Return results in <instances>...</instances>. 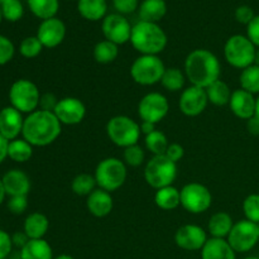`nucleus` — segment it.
<instances>
[{
  "label": "nucleus",
  "mask_w": 259,
  "mask_h": 259,
  "mask_svg": "<svg viewBox=\"0 0 259 259\" xmlns=\"http://www.w3.org/2000/svg\"><path fill=\"white\" fill-rule=\"evenodd\" d=\"M61 132L62 124L55 113L38 109L24 119L22 136L33 147H46L57 141Z\"/></svg>",
  "instance_id": "1"
},
{
  "label": "nucleus",
  "mask_w": 259,
  "mask_h": 259,
  "mask_svg": "<svg viewBox=\"0 0 259 259\" xmlns=\"http://www.w3.org/2000/svg\"><path fill=\"white\" fill-rule=\"evenodd\" d=\"M185 75L191 85L206 89L220 78L222 65L211 51L197 48L185 60Z\"/></svg>",
  "instance_id": "2"
},
{
  "label": "nucleus",
  "mask_w": 259,
  "mask_h": 259,
  "mask_svg": "<svg viewBox=\"0 0 259 259\" xmlns=\"http://www.w3.org/2000/svg\"><path fill=\"white\" fill-rule=\"evenodd\" d=\"M131 43L142 55L158 56L167 46V34L157 23L139 20L132 28Z\"/></svg>",
  "instance_id": "3"
},
{
  "label": "nucleus",
  "mask_w": 259,
  "mask_h": 259,
  "mask_svg": "<svg viewBox=\"0 0 259 259\" xmlns=\"http://www.w3.org/2000/svg\"><path fill=\"white\" fill-rule=\"evenodd\" d=\"M94 176L98 187L111 194L125 184L128 176L126 164L116 157H108L99 162Z\"/></svg>",
  "instance_id": "4"
},
{
  "label": "nucleus",
  "mask_w": 259,
  "mask_h": 259,
  "mask_svg": "<svg viewBox=\"0 0 259 259\" xmlns=\"http://www.w3.org/2000/svg\"><path fill=\"white\" fill-rule=\"evenodd\" d=\"M177 177V163L164 154L153 156L144 167V180L154 190L172 186Z\"/></svg>",
  "instance_id": "5"
},
{
  "label": "nucleus",
  "mask_w": 259,
  "mask_h": 259,
  "mask_svg": "<svg viewBox=\"0 0 259 259\" xmlns=\"http://www.w3.org/2000/svg\"><path fill=\"white\" fill-rule=\"evenodd\" d=\"M141 133V124L126 115L113 116L106 124V134L109 139L121 148L138 144Z\"/></svg>",
  "instance_id": "6"
},
{
  "label": "nucleus",
  "mask_w": 259,
  "mask_h": 259,
  "mask_svg": "<svg viewBox=\"0 0 259 259\" xmlns=\"http://www.w3.org/2000/svg\"><path fill=\"white\" fill-rule=\"evenodd\" d=\"M255 51L257 47L250 42L247 35L234 34L225 42L224 57L230 66L244 70L254 65Z\"/></svg>",
  "instance_id": "7"
},
{
  "label": "nucleus",
  "mask_w": 259,
  "mask_h": 259,
  "mask_svg": "<svg viewBox=\"0 0 259 259\" xmlns=\"http://www.w3.org/2000/svg\"><path fill=\"white\" fill-rule=\"evenodd\" d=\"M9 100L10 106L19 110L22 114H30L39 108V89L28 78H19L10 86Z\"/></svg>",
  "instance_id": "8"
},
{
  "label": "nucleus",
  "mask_w": 259,
  "mask_h": 259,
  "mask_svg": "<svg viewBox=\"0 0 259 259\" xmlns=\"http://www.w3.org/2000/svg\"><path fill=\"white\" fill-rule=\"evenodd\" d=\"M164 63L158 56L142 55L134 60L131 66V76L134 82L142 86H152L161 82L163 76Z\"/></svg>",
  "instance_id": "9"
},
{
  "label": "nucleus",
  "mask_w": 259,
  "mask_h": 259,
  "mask_svg": "<svg viewBox=\"0 0 259 259\" xmlns=\"http://www.w3.org/2000/svg\"><path fill=\"white\" fill-rule=\"evenodd\" d=\"M181 206L191 214H202L212 204V195L205 185L190 182L181 189Z\"/></svg>",
  "instance_id": "10"
},
{
  "label": "nucleus",
  "mask_w": 259,
  "mask_h": 259,
  "mask_svg": "<svg viewBox=\"0 0 259 259\" xmlns=\"http://www.w3.org/2000/svg\"><path fill=\"white\" fill-rule=\"evenodd\" d=\"M227 240L235 253L249 252L257 245L259 240L257 224L247 219L234 223Z\"/></svg>",
  "instance_id": "11"
},
{
  "label": "nucleus",
  "mask_w": 259,
  "mask_h": 259,
  "mask_svg": "<svg viewBox=\"0 0 259 259\" xmlns=\"http://www.w3.org/2000/svg\"><path fill=\"white\" fill-rule=\"evenodd\" d=\"M169 103L161 93H149L141 99L138 105V115L142 121L157 124L167 116Z\"/></svg>",
  "instance_id": "12"
},
{
  "label": "nucleus",
  "mask_w": 259,
  "mask_h": 259,
  "mask_svg": "<svg viewBox=\"0 0 259 259\" xmlns=\"http://www.w3.org/2000/svg\"><path fill=\"white\" fill-rule=\"evenodd\" d=\"M132 25L129 20L124 15L119 14H108L103 19L101 29L105 39L121 46L131 40Z\"/></svg>",
  "instance_id": "13"
},
{
  "label": "nucleus",
  "mask_w": 259,
  "mask_h": 259,
  "mask_svg": "<svg viewBox=\"0 0 259 259\" xmlns=\"http://www.w3.org/2000/svg\"><path fill=\"white\" fill-rule=\"evenodd\" d=\"M209 104L206 90L199 86H189L185 89L180 96L179 106L182 114L186 116H197L202 114Z\"/></svg>",
  "instance_id": "14"
},
{
  "label": "nucleus",
  "mask_w": 259,
  "mask_h": 259,
  "mask_svg": "<svg viewBox=\"0 0 259 259\" xmlns=\"http://www.w3.org/2000/svg\"><path fill=\"white\" fill-rule=\"evenodd\" d=\"M55 115L61 124L65 125H76L83 120L86 115V106L80 99L68 98L60 99L55 108Z\"/></svg>",
  "instance_id": "15"
},
{
  "label": "nucleus",
  "mask_w": 259,
  "mask_h": 259,
  "mask_svg": "<svg viewBox=\"0 0 259 259\" xmlns=\"http://www.w3.org/2000/svg\"><path fill=\"white\" fill-rule=\"evenodd\" d=\"M207 234L201 227L195 224H186L179 228L175 234V242L177 247L187 252L201 250L207 242Z\"/></svg>",
  "instance_id": "16"
},
{
  "label": "nucleus",
  "mask_w": 259,
  "mask_h": 259,
  "mask_svg": "<svg viewBox=\"0 0 259 259\" xmlns=\"http://www.w3.org/2000/svg\"><path fill=\"white\" fill-rule=\"evenodd\" d=\"M37 37L46 48H56L66 37V25L60 18L42 20L37 29Z\"/></svg>",
  "instance_id": "17"
},
{
  "label": "nucleus",
  "mask_w": 259,
  "mask_h": 259,
  "mask_svg": "<svg viewBox=\"0 0 259 259\" xmlns=\"http://www.w3.org/2000/svg\"><path fill=\"white\" fill-rule=\"evenodd\" d=\"M24 119L22 113L13 106H7L0 110V134L8 141H14L22 134Z\"/></svg>",
  "instance_id": "18"
},
{
  "label": "nucleus",
  "mask_w": 259,
  "mask_h": 259,
  "mask_svg": "<svg viewBox=\"0 0 259 259\" xmlns=\"http://www.w3.org/2000/svg\"><path fill=\"white\" fill-rule=\"evenodd\" d=\"M255 105H257V99L254 95L243 89H238L232 93L229 106L237 118L248 120L252 116L255 115Z\"/></svg>",
  "instance_id": "19"
},
{
  "label": "nucleus",
  "mask_w": 259,
  "mask_h": 259,
  "mask_svg": "<svg viewBox=\"0 0 259 259\" xmlns=\"http://www.w3.org/2000/svg\"><path fill=\"white\" fill-rule=\"evenodd\" d=\"M3 186L8 196H28L30 191V180L22 169H10L3 176Z\"/></svg>",
  "instance_id": "20"
},
{
  "label": "nucleus",
  "mask_w": 259,
  "mask_h": 259,
  "mask_svg": "<svg viewBox=\"0 0 259 259\" xmlns=\"http://www.w3.org/2000/svg\"><path fill=\"white\" fill-rule=\"evenodd\" d=\"M114 206L113 196L110 192L105 190L98 189L94 190L88 197H86V207L89 212L95 218H105L111 212Z\"/></svg>",
  "instance_id": "21"
},
{
  "label": "nucleus",
  "mask_w": 259,
  "mask_h": 259,
  "mask_svg": "<svg viewBox=\"0 0 259 259\" xmlns=\"http://www.w3.org/2000/svg\"><path fill=\"white\" fill-rule=\"evenodd\" d=\"M201 259H237L227 239L210 238L201 249Z\"/></svg>",
  "instance_id": "22"
},
{
  "label": "nucleus",
  "mask_w": 259,
  "mask_h": 259,
  "mask_svg": "<svg viewBox=\"0 0 259 259\" xmlns=\"http://www.w3.org/2000/svg\"><path fill=\"white\" fill-rule=\"evenodd\" d=\"M50 229V220L39 211L32 212L24 220L23 232L29 239H43Z\"/></svg>",
  "instance_id": "23"
},
{
  "label": "nucleus",
  "mask_w": 259,
  "mask_h": 259,
  "mask_svg": "<svg viewBox=\"0 0 259 259\" xmlns=\"http://www.w3.org/2000/svg\"><path fill=\"white\" fill-rule=\"evenodd\" d=\"M233 227H234V222H233L232 215L228 214L227 211H219L212 214L209 219L207 230L211 238L227 239Z\"/></svg>",
  "instance_id": "24"
},
{
  "label": "nucleus",
  "mask_w": 259,
  "mask_h": 259,
  "mask_svg": "<svg viewBox=\"0 0 259 259\" xmlns=\"http://www.w3.org/2000/svg\"><path fill=\"white\" fill-rule=\"evenodd\" d=\"M77 10L82 18L90 22L104 19L108 13L106 0H78Z\"/></svg>",
  "instance_id": "25"
},
{
  "label": "nucleus",
  "mask_w": 259,
  "mask_h": 259,
  "mask_svg": "<svg viewBox=\"0 0 259 259\" xmlns=\"http://www.w3.org/2000/svg\"><path fill=\"white\" fill-rule=\"evenodd\" d=\"M139 18L143 22L158 23L167 13V4L164 0H143L138 8Z\"/></svg>",
  "instance_id": "26"
},
{
  "label": "nucleus",
  "mask_w": 259,
  "mask_h": 259,
  "mask_svg": "<svg viewBox=\"0 0 259 259\" xmlns=\"http://www.w3.org/2000/svg\"><path fill=\"white\" fill-rule=\"evenodd\" d=\"M20 259H53V250L45 239H29L20 249Z\"/></svg>",
  "instance_id": "27"
},
{
  "label": "nucleus",
  "mask_w": 259,
  "mask_h": 259,
  "mask_svg": "<svg viewBox=\"0 0 259 259\" xmlns=\"http://www.w3.org/2000/svg\"><path fill=\"white\" fill-rule=\"evenodd\" d=\"M154 202L162 210H175L181 205V192L175 186L159 189L154 195Z\"/></svg>",
  "instance_id": "28"
},
{
  "label": "nucleus",
  "mask_w": 259,
  "mask_h": 259,
  "mask_svg": "<svg viewBox=\"0 0 259 259\" xmlns=\"http://www.w3.org/2000/svg\"><path fill=\"white\" fill-rule=\"evenodd\" d=\"M205 90H206L209 103L214 104L217 106L228 105L230 98H232V90H230L229 85L225 81L220 80V78L212 82L210 86H207Z\"/></svg>",
  "instance_id": "29"
},
{
  "label": "nucleus",
  "mask_w": 259,
  "mask_h": 259,
  "mask_svg": "<svg viewBox=\"0 0 259 259\" xmlns=\"http://www.w3.org/2000/svg\"><path fill=\"white\" fill-rule=\"evenodd\" d=\"M29 10L39 19L46 20L55 18L60 9L58 0H28Z\"/></svg>",
  "instance_id": "30"
},
{
  "label": "nucleus",
  "mask_w": 259,
  "mask_h": 259,
  "mask_svg": "<svg viewBox=\"0 0 259 259\" xmlns=\"http://www.w3.org/2000/svg\"><path fill=\"white\" fill-rule=\"evenodd\" d=\"M119 56V46L108 39L100 40L94 47V58L98 63L109 65L114 62Z\"/></svg>",
  "instance_id": "31"
},
{
  "label": "nucleus",
  "mask_w": 259,
  "mask_h": 259,
  "mask_svg": "<svg viewBox=\"0 0 259 259\" xmlns=\"http://www.w3.org/2000/svg\"><path fill=\"white\" fill-rule=\"evenodd\" d=\"M33 156V146L25 139H14L9 142L8 147V157L18 163H24L29 161Z\"/></svg>",
  "instance_id": "32"
},
{
  "label": "nucleus",
  "mask_w": 259,
  "mask_h": 259,
  "mask_svg": "<svg viewBox=\"0 0 259 259\" xmlns=\"http://www.w3.org/2000/svg\"><path fill=\"white\" fill-rule=\"evenodd\" d=\"M185 81H186V75L177 67L166 68L161 78L162 86L171 93L181 90L185 86Z\"/></svg>",
  "instance_id": "33"
},
{
  "label": "nucleus",
  "mask_w": 259,
  "mask_h": 259,
  "mask_svg": "<svg viewBox=\"0 0 259 259\" xmlns=\"http://www.w3.org/2000/svg\"><path fill=\"white\" fill-rule=\"evenodd\" d=\"M96 186H98V184H96L95 176L90 174L77 175L71 182V190L77 196L88 197L96 189Z\"/></svg>",
  "instance_id": "34"
},
{
  "label": "nucleus",
  "mask_w": 259,
  "mask_h": 259,
  "mask_svg": "<svg viewBox=\"0 0 259 259\" xmlns=\"http://www.w3.org/2000/svg\"><path fill=\"white\" fill-rule=\"evenodd\" d=\"M239 82L243 90L248 93L259 94V66L252 65L249 67L242 70V73L239 76Z\"/></svg>",
  "instance_id": "35"
},
{
  "label": "nucleus",
  "mask_w": 259,
  "mask_h": 259,
  "mask_svg": "<svg viewBox=\"0 0 259 259\" xmlns=\"http://www.w3.org/2000/svg\"><path fill=\"white\" fill-rule=\"evenodd\" d=\"M144 142H146L147 149L153 156H162V154H164L169 146L166 134L161 131H157V129L152 132V133H149L148 136H146Z\"/></svg>",
  "instance_id": "36"
},
{
  "label": "nucleus",
  "mask_w": 259,
  "mask_h": 259,
  "mask_svg": "<svg viewBox=\"0 0 259 259\" xmlns=\"http://www.w3.org/2000/svg\"><path fill=\"white\" fill-rule=\"evenodd\" d=\"M3 18L8 22H18L24 14V8L20 0H7L0 5Z\"/></svg>",
  "instance_id": "37"
},
{
  "label": "nucleus",
  "mask_w": 259,
  "mask_h": 259,
  "mask_svg": "<svg viewBox=\"0 0 259 259\" xmlns=\"http://www.w3.org/2000/svg\"><path fill=\"white\" fill-rule=\"evenodd\" d=\"M43 45L38 39L37 35H30L25 37L19 45V53L25 58H34L38 55H40L43 50Z\"/></svg>",
  "instance_id": "38"
},
{
  "label": "nucleus",
  "mask_w": 259,
  "mask_h": 259,
  "mask_svg": "<svg viewBox=\"0 0 259 259\" xmlns=\"http://www.w3.org/2000/svg\"><path fill=\"white\" fill-rule=\"evenodd\" d=\"M144 158H146V153L139 144H134L128 148H124L123 159L126 166L139 167L141 164H143Z\"/></svg>",
  "instance_id": "39"
},
{
  "label": "nucleus",
  "mask_w": 259,
  "mask_h": 259,
  "mask_svg": "<svg viewBox=\"0 0 259 259\" xmlns=\"http://www.w3.org/2000/svg\"><path fill=\"white\" fill-rule=\"evenodd\" d=\"M243 212L245 219L257 224L259 223V194H252L243 201Z\"/></svg>",
  "instance_id": "40"
},
{
  "label": "nucleus",
  "mask_w": 259,
  "mask_h": 259,
  "mask_svg": "<svg viewBox=\"0 0 259 259\" xmlns=\"http://www.w3.org/2000/svg\"><path fill=\"white\" fill-rule=\"evenodd\" d=\"M15 53V47L12 40L5 35L0 34V66L7 65L13 60Z\"/></svg>",
  "instance_id": "41"
},
{
  "label": "nucleus",
  "mask_w": 259,
  "mask_h": 259,
  "mask_svg": "<svg viewBox=\"0 0 259 259\" xmlns=\"http://www.w3.org/2000/svg\"><path fill=\"white\" fill-rule=\"evenodd\" d=\"M28 207L27 196H12L8 201V209L12 214L22 215Z\"/></svg>",
  "instance_id": "42"
},
{
  "label": "nucleus",
  "mask_w": 259,
  "mask_h": 259,
  "mask_svg": "<svg viewBox=\"0 0 259 259\" xmlns=\"http://www.w3.org/2000/svg\"><path fill=\"white\" fill-rule=\"evenodd\" d=\"M113 5L119 14H132L139 8V0H113Z\"/></svg>",
  "instance_id": "43"
},
{
  "label": "nucleus",
  "mask_w": 259,
  "mask_h": 259,
  "mask_svg": "<svg viewBox=\"0 0 259 259\" xmlns=\"http://www.w3.org/2000/svg\"><path fill=\"white\" fill-rule=\"evenodd\" d=\"M235 19L237 22H239L240 24L248 25L253 20V18L255 17L254 10L249 7V5H240L235 9Z\"/></svg>",
  "instance_id": "44"
},
{
  "label": "nucleus",
  "mask_w": 259,
  "mask_h": 259,
  "mask_svg": "<svg viewBox=\"0 0 259 259\" xmlns=\"http://www.w3.org/2000/svg\"><path fill=\"white\" fill-rule=\"evenodd\" d=\"M13 248L12 237L4 230H0V259H7Z\"/></svg>",
  "instance_id": "45"
},
{
  "label": "nucleus",
  "mask_w": 259,
  "mask_h": 259,
  "mask_svg": "<svg viewBox=\"0 0 259 259\" xmlns=\"http://www.w3.org/2000/svg\"><path fill=\"white\" fill-rule=\"evenodd\" d=\"M247 37L255 47L259 48V14L255 15L252 22L247 25Z\"/></svg>",
  "instance_id": "46"
},
{
  "label": "nucleus",
  "mask_w": 259,
  "mask_h": 259,
  "mask_svg": "<svg viewBox=\"0 0 259 259\" xmlns=\"http://www.w3.org/2000/svg\"><path fill=\"white\" fill-rule=\"evenodd\" d=\"M58 103V99L56 98L55 94L52 93H46L43 95H40L39 100V109L40 110L46 111H55L56 105Z\"/></svg>",
  "instance_id": "47"
},
{
  "label": "nucleus",
  "mask_w": 259,
  "mask_h": 259,
  "mask_svg": "<svg viewBox=\"0 0 259 259\" xmlns=\"http://www.w3.org/2000/svg\"><path fill=\"white\" fill-rule=\"evenodd\" d=\"M164 156H166L167 158L171 159V161L176 162V163H177V162L181 161V159L184 158L185 149H184V147L181 146V144L169 143V146H168V148H167Z\"/></svg>",
  "instance_id": "48"
},
{
  "label": "nucleus",
  "mask_w": 259,
  "mask_h": 259,
  "mask_svg": "<svg viewBox=\"0 0 259 259\" xmlns=\"http://www.w3.org/2000/svg\"><path fill=\"white\" fill-rule=\"evenodd\" d=\"M12 240H13V245H15V247L22 249V248L29 242V238L27 237V234H25L24 232H17L14 235H12Z\"/></svg>",
  "instance_id": "49"
},
{
  "label": "nucleus",
  "mask_w": 259,
  "mask_h": 259,
  "mask_svg": "<svg viewBox=\"0 0 259 259\" xmlns=\"http://www.w3.org/2000/svg\"><path fill=\"white\" fill-rule=\"evenodd\" d=\"M247 129L252 136H259V116L254 115L247 120Z\"/></svg>",
  "instance_id": "50"
},
{
  "label": "nucleus",
  "mask_w": 259,
  "mask_h": 259,
  "mask_svg": "<svg viewBox=\"0 0 259 259\" xmlns=\"http://www.w3.org/2000/svg\"><path fill=\"white\" fill-rule=\"evenodd\" d=\"M8 147H9V141L0 134V163L8 157Z\"/></svg>",
  "instance_id": "51"
},
{
  "label": "nucleus",
  "mask_w": 259,
  "mask_h": 259,
  "mask_svg": "<svg viewBox=\"0 0 259 259\" xmlns=\"http://www.w3.org/2000/svg\"><path fill=\"white\" fill-rule=\"evenodd\" d=\"M156 131V124L149 123V121H142L141 123V132L144 136H148L149 133Z\"/></svg>",
  "instance_id": "52"
},
{
  "label": "nucleus",
  "mask_w": 259,
  "mask_h": 259,
  "mask_svg": "<svg viewBox=\"0 0 259 259\" xmlns=\"http://www.w3.org/2000/svg\"><path fill=\"white\" fill-rule=\"evenodd\" d=\"M5 196H7V192H5L4 186H3V181L2 179H0V205H2L3 201H4Z\"/></svg>",
  "instance_id": "53"
},
{
  "label": "nucleus",
  "mask_w": 259,
  "mask_h": 259,
  "mask_svg": "<svg viewBox=\"0 0 259 259\" xmlns=\"http://www.w3.org/2000/svg\"><path fill=\"white\" fill-rule=\"evenodd\" d=\"M53 259H75V258L71 257V255H68V254H60V255H57V257H55Z\"/></svg>",
  "instance_id": "54"
},
{
  "label": "nucleus",
  "mask_w": 259,
  "mask_h": 259,
  "mask_svg": "<svg viewBox=\"0 0 259 259\" xmlns=\"http://www.w3.org/2000/svg\"><path fill=\"white\" fill-rule=\"evenodd\" d=\"M254 65L259 66V48L255 51V57H254Z\"/></svg>",
  "instance_id": "55"
},
{
  "label": "nucleus",
  "mask_w": 259,
  "mask_h": 259,
  "mask_svg": "<svg viewBox=\"0 0 259 259\" xmlns=\"http://www.w3.org/2000/svg\"><path fill=\"white\" fill-rule=\"evenodd\" d=\"M255 115L259 116V96L257 98V105H255Z\"/></svg>",
  "instance_id": "56"
},
{
  "label": "nucleus",
  "mask_w": 259,
  "mask_h": 259,
  "mask_svg": "<svg viewBox=\"0 0 259 259\" xmlns=\"http://www.w3.org/2000/svg\"><path fill=\"white\" fill-rule=\"evenodd\" d=\"M3 20V14H2V8H0V23H2Z\"/></svg>",
  "instance_id": "57"
},
{
  "label": "nucleus",
  "mask_w": 259,
  "mask_h": 259,
  "mask_svg": "<svg viewBox=\"0 0 259 259\" xmlns=\"http://www.w3.org/2000/svg\"><path fill=\"white\" fill-rule=\"evenodd\" d=\"M244 259H259L258 257H247V258H244Z\"/></svg>",
  "instance_id": "58"
},
{
  "label": "nucleus",
  "mask_w": 259,
  "mask_h": 259,
  "mask_svg": "<svg viewBox=\"0 0 259 259\" xmlns=\"http://www.w3.org/2000/svg\"><path fill=\"white\" fill-rule=\"evenodd\" d=\"M5 2H7V0H0V5H2L3 3H5Z\"/></svg>",
  "instance_id": "59"
},
{
  "label": "nucleus",
  "mask_w": 259,
  "mask_h": 259,
  "mask_svg": "<svg viewBox=\"0 0 259 259\" xmlns=\"http://www.w3.org/2000/svg\"><path fill=\"white\" fill-rule=\"evenodd\" d=\"M257 230H258V234H259V223H257Z\"/></svg>",
  "instance_id": "60"
}]
</instances>
